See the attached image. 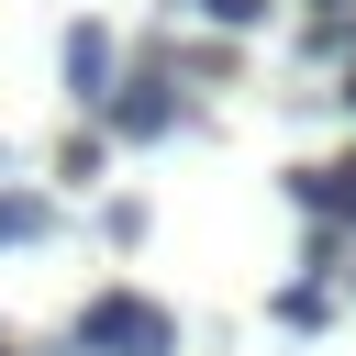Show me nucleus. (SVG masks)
<instances>
[{
	"label": "nucleus",
	"mask_w": 356,
	"mask_h": 356,
	"mask_svg": "<svg viewBox=\"0 0 356 356\" xmlns=\"http://www.w3.org/2000/svg\"><path fill=\"white\" fill-rule=\"evenodd\" d=\"M78 356H178V323L156 300H134V289H100L78 312Z\"/></svg>",
	"instance_id": "nucleus-1"
},
{
	"label": "nucleus",
	"mask_w": 356,
	"mask_h": 356,
	"mask_svg": "<svg viewBox=\"0 0 356 356\" xmlns=\"http://www.w3.org/2000/svg\"><path fill=\"white\" fill-rule=\"evenodd\" d=\"M67 100L78 111H111V33L100 22H67Z\"/></svg>",
	"instance_id": "nucleus-2"
},
{
	"label": "nucleus",
	"mask_w": 356,
	"mask_h": 356,
	"mask_svg": "<svg viewBox=\"0 0 356 356\" xmlns=\"http://www.w3.org/2000/svg\"><path fill=\"white\" fill-rule=\"evenodd\" d=\"M167 122H178V100H167L156 78H134V89H111V134H134V145H145V134H167Z\"/></svg>",
	"instance_id": "nucleus-3"
},
{
	"label": "nucleus",
	"mask_w": 356,
	"mask_h": 356,
	"mask_svg": "<svg viewBox=\"0 0 356 356\" xmlns=\"http://www.w3.org/2000/svg\"><path fill=\"white\" fill-rule=\"evenodd\" d=\"M289 189H300V211H323V222H356V167H300Z\"/></svg>",
	"instance_id": "nucleus-4"
},
{
	"label": "nucleus",
	"mask_w": 356,
	"mask_h": 356,
	"mask_svg": "<svg viewBox=\"0 0 356 356\" xmlns=\"http://www.w3.org/2000/svg\"><path fill=\"white\" fill-rule=\"evenodd\" d=\"M33 234H44V200L11 189V200H0V245H33Z\"/></svg>",
	"instance_id": "nucleus-5"
},
{
	"label": "nucleus",
	"mask_w": 356,
	"mask_h": 356,
	"mask_svg": "<svg viewBox=\"0 0 356 356\" xmlns=\"http://www.w3.org/2000/svg\"><path fill=\"white\" fill-rule=\"evenodd\" d=\"M200 11H211L222 33H245V22H267V0H200Z\"/></svg>",
	"instance_id": "nucleus-6"
}]
</instances>
